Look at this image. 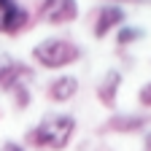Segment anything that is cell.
<instances>
[{
  "instance_id": "obj_1",
  "label": "cell",
  "mask_w": 151,
  "mask_h": 151,
  "mask_svg": "<svg viewBox=\"0 0 151 151\" xmlns=\"http://www.w3.org/2000/svg\"><path fill=\"white\" fill-rule=\"evenodd\" d=\"M76 135V116L73 113H49L27 132V143L46 151H62L70 146Z\"/></svg>"
},
{
  "instance_id": "obj_2",
  "label": "cell",
  "mask_w": 151,
  "mask_h": 151,
  "mask_svg": "<svg viewBox=\"0 0 151 151\" xmlns=\"http://www.w3.org/2000/svg\"><path fill=\"white\" fill-rule=\"evenodd\" d=\"M32 60L46 70H62L81 60V46L73 43L70 38H43L32 46Z\"/></svg>"
},
{
  "instance_id": "obj_3",
  "label": "cell",
  "mask_w": 151,
  "mask_h": 151,
  "mask_svg": "<svg viewBox=\"0 0 151 151\" xmlns=\"http://www.w3.org/2000/svg\"><path fill=\"white\" fill-rule=\"evenodd\" d=\"M78 14H81L78 0H43L41 8H38V19L43 24H54V27L76 22Z\"/></svg>"
},
{
  "instance_id": "obj_4",
  "label": "cell",
  "mask_w": 151,
  "mask_h": 151,
  "mask_svg": "<svg viewBox=\"0 0 151 151\" xmlns=\"http://www.w3.org/2000/svg\"><path fill=\"white\" fill-rule=\"evenodd\" d=\"M122 24H127V11L122 3H103L94 14V24H92V35L103 41L108 32H116Z\"/></svg>"
},
{
  "instance_id": "obj_5",
  "label": "cell",
  "mask_w": 151,
  "mask_h": 151,
  "mask_svg": "<svg viewBox=\"0 0 151 151\" xmlns=\"http://www.w3.org/2000/svg\"><path fill=\"white\" fill-rule=\"evenodd\" d=\"M30 24V11L19 0H0V32L16 35Z\"/></svg>"
},
{
  "instance_id": "obj_6",
  "label": "cell",
  "mask_w": 151,
  "mask_h": 151,
  "mask_svg": "<svg viewBox=\"0 0 151 151\" xmlns=\"http://www.w3.org/2000/svg\"><path fill=\"white\" fill-rule=\"evenodd\" d=\"M32 78V68L22 60H14L11 54H0V89L11 92L16 84H27Z\"/></svg>"
},
{
  "instance_id": "obj_7",
  "label": "cell",
  "mask_w": 151,
  "mask_h": 151,
  "mask_svg": "<svg viewBox=\"0 0 151 151\" xmlns=\"http://www.w3.org/2000/svg\"><path fill=\"white\" fill-rule=\"evenodd\" d=\"M76 94H78V78L70 76V73L57 76V78L49 84V100L51 103H68V100L76 97Z\"/></svg>"
},
{
  "instance_id": "obj_8",
  "label": "cell",
  "mask_w": 151,
  "mask_h": 151,
  "mask_svg": "<svg viewBox=\"0 0 151 151\" xmlns=\"http://www.w3.org/2000/svg\"><path fill=\"white\" fill-rule=\"evenodd\" d=\"M122 73L119 70H108L103 78H100V84H97V100L105 105V108H113L116 105V94H119V86H122Z\"/></svg>"
},
{
  "instance_id": "obj_9",
  "label": "cell",
  "mask_w": 151,
  "mask_h": 151,
  "mask_svg": "<svg viewBox=\"0 0 151 151\" xmlns=\"http://www.w3.org/2000/svg\"><path fill=\"white\" fill-rule=\"evenodd\" d=\"M146 124H148V116H138V113H116V116H111V122L105 124V129L135 132V129H143Z\"/></svg>"
},
{
  "instance_id": "obj_10",
  "label": "cell",
  "mask_w": 151,
  "mask_h": 151,
  "mask_svg": "<svg viewBox=\"0 0 151 151\" xmlns=\"http://www.w3.org/2000/svg\"><path fill=\"white\" fill-rule=\"evenodd\" d=\"M146 38V30L138 27V24H122L116 30V46H132Z\"/></svg>"
},
{
  "instance_id": "obj_11",
  "label": "cell",
  "mask_w": 151,
  "mask_h": 151,
  "mask_svg": "<svg viewBox=\"0 0 151 151\" xmlns=\"http://www.w3.org/2000/svg\"><path fill=\"white\" fill-rule=\"evenodd\" d=\"M11 97H14L16 108H27L30 105V89H27V84H16L11 89Z\"/></svg>"
},
{
  "instance_id": "obj_12",
  "label": "cell",
  "mask_w": 151,
  "mask_h": 151,
  "mask_svg": "<svg viewBox=\"0 0 151 151\" xmlns=\"http://www.w3.org/2000/svg\"><path fill=\"white\" fill-rule=\"evenodd\" d=\"M138 103L143 108H151V81H146L140 89H138Z\"/></svg>"
},
{
  "instance_id": "obj_13",
  "label": "cell",
  "mask_w": 151,
  "mask_h": 151,
  "mask_svg": "<svg viewBox=\"0 0 151 151\" xmlns=\"http://www.w3.org/2000/svg\"><path fill=\"white\" fill-rule=\"evenodd\" d=\"M143 151H151V132H146V138H143Z\"/></svg>"
},
{
  "instance_id": "obj_14",
  "label": "cell",
  "mask_w": 151,
  "mask_h": 151,
  "mask_svg": "<svg viewBox=\"0 0 151 151\" xmlns=\"http://www.w3.org/2000/svg\"><path fill=\"white\" fill-rule=\"evenodd\" d=\"M108 3H116V0H108Z\"/></svg>"
}]
</instances>
